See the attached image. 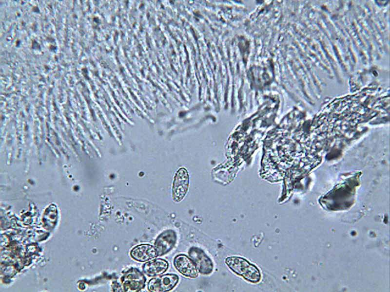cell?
Segmentation results:
<instances>
[{"label":"cell","mask_w":390,"mask_h":292,"mask_svg":"<svg viewBox=\"0 0 390 292\" xmlns=\"http://www.w3.org/2000/svg\"><path fill=\"white\" fill-rule=\"evenodd\" d=\"M225 263L234 273L249 282L257 283L261 279V274L259 269L244 258L236 256H229L226 258Z\"/></svg>","instance_id":"6da1fadb"},{"label":"cell","mask_w":390,"mask_h":292,"mask_svg":"<svg viewBox=\"0 0 390 292\" xmlns=\"http://www.w3.org/2000/svg\"><path fill=\"white\" fill-rule=\"evenodd\" d=\"M120 281L124 292H137L145 287L146 278L139 270L132 267L124 273Z\"/></svg>","instance_id":"7a4b0ae2"},{"label":"cell","mask_w":390,"mask_h":292,"mask_svg":"<svg viewBox=\"0 0 390 292\" xmlns=\"http://www.w3.org/2000/svg\"><path fill=\"white\" fill-rule=\"evenodd\" d=\"M168 262L161 258H156L143 264L142 271L149 277L159 276L168 269Z\"/></svg>","instance_id":"9c48e42d"},{"label":"cell","mask_w":390,"mask_h":292,"mask_svg":"<svg viewBox=\"0 0 390 292\" xmlns=\"http://www.w3.org/2000/svg\"><path fill=\"white\" fill-rule=\"evenodd\" d=\"M188 254L200 274L208 275L213 272V262L202 249L196 247H192L189 249Z\"/></svg>","instance_id":"277c9868"},{"label":"cell","mask_w":390,"mask_h":292,"mask_svg":"<svg viewBox=\"0 0 390 292\" xmlns=\"http://www.w3.org/2000/svg\"><path fill=\"white\" fill-rule=\"evenodd\" d=\"M174 265L183 275L189 278H195L198 275V272L193 260L184 254H179L175 256Z\"/></svg>","instance_id":"52a82bcc"},{"label":"cell","mask_w":390,"mask_h":292,"mask_svg":"<svg viewBox=\"0 0 390 292\" xmlns=\"http://www.w3.org/2000/svg\"><path fill=\"white\" fill-rule=\"evenodd\" d=\"M177 240L176 234L172 229L164 231L156 237L154 247L157 256H162L170 252L174 247Z\"/></svg>","instance_id":"8992f818"},{"label":"cell","mask_w":390,"mask_h":292,"mask_svg":"<svg viewBox=\"0 0 390 292\" xmlns=\"http://www.w3.org/2000/svg\"><path fill=\"white\" fill-rule=\"evenodd\" d=\"M179 277L176 274H166L155 276L148 283V290L151 292H167L173 289L177 285Z\"/></svg>","instance_id":"5b68a950"},{"label":"cell","mask_w":390,"mask_h":292,"mask_svg":"<svg viewBox=\"0 0 390 292\" xmlns=\"http://www.w3.org/2000/svg\"><path fill=\"white\" fill-rule=\"evenodd\" d=\"M189 186V175L184 167L180 168L176 173L172 186V199L180 202L185 197Z\"/></svg>","instance_id":"3957f363"},{"label":"cell","mask_w":390,"mask_h":292,"mask_svg":"<svg viewBox=\"0 0 390 292\" xmlns=\"http://www.w3.org/2000/svg\"><path fill=\"white\" fill-rule=\"evenodd\" d=\"M130 256L133 259L139 262L147 261L157 256L154 246L147 243L134 247L130 251Z\"/></svg>","instance_id":"ba28073f"}]
</instances>
